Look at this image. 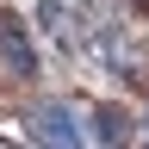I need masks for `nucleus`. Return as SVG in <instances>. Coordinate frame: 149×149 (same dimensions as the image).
<instances>
[{
	"label": "nucleus",
	"instance_id": "20e7f679",
	"mask_svg": "<svg viewBox=\"0 0 149 149\" xmlns=\"http://www.w3.org/2000/svg\"><path fill=\"white\" fill-rule=\"evenodd\" d=\"M143 6H149V0H143Z\"/></svg>",
	"mask_w": 149,
	"mask_h": 149
},
{
	"label": "nucleus",
	"instance_id": "7ed1b4c3",
	"mask_svg": "<svg viewBox=\"0 0 149 149\" xmlns=\"http://www.w3.org/2000/svg\"><path fill=\"white\" fill-rule=\"evenodd\" d=\"M93 137H100V143H124L130 137V118L118 106H100V112H93Z\"/></svg>",
	"mask_w": 149,
	"mask_h": 149
},
{
	"label": "nucleus",
	"instance_id": "f257e3e1",
	"mask_svg": "<svg viewBox=\"0 0 149 149\" xmlns=\"http://www.w3.org/2000/svg\"><path fill=\"white\" fill-rule=\"evenodd\" d=\"M25 124H31V137H37V143H81V137H87L81 118H74V106H56V100H50V106H37Z\"/></svg>",
	"mask_w": 149,
	"mask_h": 149
},
{
	"label": "nucleus",
	"instance_id": "f03ea898",
	"mask_svg": "<svg viewBox=\"0 0 149 149\" xmlns=\"http://www.w3.org/2000/svg\"><path fill=\"white\" fill-rule=\"evenodd\" d=\"M0 56H6V68H13V74H37L31 37H25V25H19L13 13H0Z\"/></svg>",
	"mask_w": 149,
	"mask_h": 149
}]
</instances>
